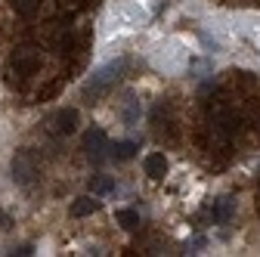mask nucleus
Returning <instances> with one entry per match:
<instances>
[{
  "label": "nucleus",
  "mask_w": 260,
  "mask_h": 257,
  "mask_svg": "<svg viewBox=\"0 0 260 257\" xmlns=\"http://www.w3.org/2000/svg\"><path fill=\"white\" fill-rule=\"evenodd\" d=\"M124 69H127V59H118V62H109L106 69H100L87 84H84V96H90V100H96L103 90H109L121 75H124Z\"/></svg>",
  "instance_id": "f257e3e1"
},
{
  "label": "nucleus",
  "mask_w": 260,
  "mask_h": 257,
  "mask_svg": "<svg viewBox=\"0 0 260 257\" xmlns=\"http://www.w3.org/2000/svg\"><path fill=\"white\" fill-rule=\"evenodd\" d=\"M38 177V165H35V158H31V152H16L13 158V180L19 186H31Z\"/></svg>",
  "instance_id": "f03ea898"
},
{
  "label": "nucleus",
  "mask_w": 260,
  "mask_h": 257,
  "mask_svg": "<svg viewBox=\"0 0 260 257\" xmlns=\"http://www.w3.org/2000/svg\"><path fill=\"white\" fill-rule=\"evenodd\" d=\"M84 146H87V155L93 158V162H103V152H106V134H103V131H90L87 140H84Z\"/></svg>",
  "instance_id": "7ed1b4c3"
},
{
  "label": "nucleus",
  "mask_w": 260,
  "mask_h": 257,
  "mask_svg": "<svg viewBox=\"0 0 260 257\" xmlns=\"http://www.w3.org/2000/svg\"><path fill=\"white\" fill-rule=\"evenodd\" d=\"M143 168H146V174H149L152 180H161V177L168 174V158L161 155V152H152L146 162H143Z\"/></svg>",
  "instance_id": "20e7f679"
},
{
  "label": "nucleus",
  "mask_w": 260,
  "mask_h": 257,
  "mask_svg": "<svg viewBox=\"0 0 260 257\" xmlns=\"http://www.w3.org/2000/svg\"><path fill=\"white\" fill-rule=\"evenodd\" d=\"M53 124H56V127H53L56 134H72L75 124H78V112H75V109H65V112H59V115L53 118Z\"/></svg>",
  "instance_id": "39448f33"
},
{
  "label": "nucleus",
  "mask_w": 260,
  "mask_h": 257,
  "mask_svg": "<svg viewBox=\"0 0 260 257\" xmlns=\"http://www.w3.org/2000/svg\"><path fill=\"white\" fill-rule=\"evenodd\" d=\"M100 211V202H96L93 196H84L72 205V217H87V214H96Z\"/></svg>",
  "instance_id": "423d86ee"
},
{
  "label": "nucleus",
  "mask_w": 260,
  "mask_h": 257,
  "mask_svg": "<svg viewBox=\"0 0 260 257\" xmlns=\"http://www.w3.org/2000/svg\"><path fill=\"white\" fill-rule=\"evenodd\" d=\"M134 152H137V143H115L112 146V158H115V162H127Z\"/></svg>",
  "instance_id": "0eeeda50"
},
{
  "label": "nucleus",
  "mask_w": 260,
  "mask_h": 257,
  "mask_svg": "<svg viewBox=\"0 0 260 257\" xmlns=\"http://www.w3.org/2000/svg\"><path fill=\"white\" fill-rule=\"evenodd\" d=\"M90 189H93V196H106V192H115V180H109V177H96Z\"/></svg>",
  "instance_id": "6e6552de"
},
{
  "label": "nucleus",
  "mask_w": 260,
  "mask_h": 257,
  "mask_svg": "<svg viewBox=\"0 0 260 257\" xmlns=\"http://www.w3.org/2000/svg\"><path fill=\"white\" fill-rule=\"evenodd\" d=\"M230 214H233V202H226V199H223V202H217V205L211 208V217H214V220H226Z\"/></svg>",
  "instance_id": "1a4fd4ad"
},
{
  "label": "nucleus",
  "mask_w": 260,
  "mask_h": 257,
  "mask_svg": "<svg viewBox=\"0 0 260 257\" xmlns=\"http://www.w3.org/2000/svg\"><path fill=\"white\" fill-rule=\"evenodd\" d=\"M118 220L124 223V227H127V230H134V227H137V217H134V214H130V211H121V214H118Z\"/></svg>",
  "instance_id": "9d476101"
},
{
  "label": "nucleus",
  "mask_w": 260,
  "mask_h": 257,
  "mask_svg": "<svg viewBox=\"0 0 260 257\" xmlns=\"http://www.w3.org/2000/svg\"><path fill=\"white\" fill-rule=\"evenodd\" d=\"M31 4H35V0H19V10L22 13H31Z\"/></svg>",
  "instance_id": "9b49d317"
},
{
  "label": "nucleus",
  "mask_w": 260,
  "mask_h": 257,
  "mask_svg": "<svg viewBox=\"0 0 260 257\" xmlns=\"http://www.w3.org/2000/svg\"><path fill=\"white\" fill-rule=\"evenodd\" d=\"M0 227H10V214H4V211H0Z\"/></svg>",
  "instance_id": "f8f14e48"
}]
</instances>
